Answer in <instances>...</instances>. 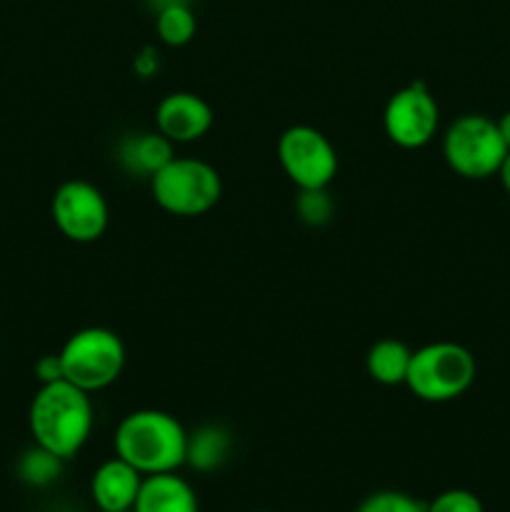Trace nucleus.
Here are the masks:
<instances>
[{"label":"nucleus","instance_id":"f257e3e1","mask_svg":"<svg viewBox=\"0 0 510 512\" xmlns=\"http://www.w3.org/2000/svg\"><path fill=\"white\" fill-rule=\"evenodd\" d=\"M93 420L90 393L75 388L68 380L40 385L28 410L33 443L60 460H73L85 448L93 433Z\"/></svg>","mask_w":510,"mask_h":512},{"label":"nucleus","instance_id":"f03ea898","mask_svg":"<svg viewBox=\"0 0 510 512\" xmlns=\"http://www.w3.org/2000/svg\"><path fill=\"white\" fill-rule=\"evenodd\" d=\"M115 455L133 465L140 475L175 473L185 465L188 433L165 410H135L115 430Z\"/></svg>","mask_w":510,"mask_h":512},{"label":"nucleus","instance_id":"7ed1b4c3","mask_svg":"<svg viewBox=\"0 0 510 512\" xmlns=\"http://www.w3.org/2000/svg\"><path fill=\"white\" fill-rule=\"evenodd\" d=\"M478 375L475 355L465 345L440 340L413 350L405 385L425 403H450L470 390Z\"/></svg>","mask_w":510,"mask_h":512},{"label":"nucleus","instance_id":"20e7f679","mask_svg":"<svg viewBox=\"0 0 510 512\" xmlns=\"http://www.w3.org/2000/svg\"><path fill=\"white\" fill-rule=\"evenodd\" d=\"M153 200L160 210L178 218H198L210 213L223 195L218 170L198 158L175 155L163 170L150 178Z\"/></svg>","mask_w":510,"mask_h":512},{"label":"nucleus","instance_id":"39448f33","mask_svg":"<svg viewBox=\"0 0 510 512\" xmlns=\"http://www.w3.org/2000/svg\"><path fill=\"white\" fill-rule=\"evenodd\" d=\"M58 355L63 380L90 395L113 385L125 368L123 340L108 328L75 330Z\"/></svg>","mask_w":510,"mask_h":512},{"label":"nucleus","instance_id":"423d86ee","mask_svg":"<svg viewBox=\"0 0 510 512\" xmlns=\"http://www.w3.org/2000/svg\"><path fill=\"white\" fill-rule=\"evenodd\" d=\"M505 155H508V145L500 135L498 123L488 115H460L443 135V158L460 178H493L498 175Z\"/></svg>","mask_w":510,"mask_h":512},{"label":"nucleus","instance_id":"0eeeda50","mask_svg":"<svg viewBox=\"0 0 510 512\" xmlns=\"http://www.w3.org/2000/svg\"><path fill=\"white\" fill-rule=\"evenodd\" d=\"M278 163L298 190L328 188L338 175V153L313 125H290L278 138Z\"/></svg>","mask_w":510,"mask_h":512},{"label":"nucleus","instance_id":"6e6552de","mask_svg":"<svg viewBox=\"0 0 510 512\" xmlns=\"http://www.w3.org/2000/svg\"><path fill=\"white\" fill-rule=\"evenodd\" d=\"M440 108L423 80L405 85L390 95L383 110V128L390 143L403 150H418L435 138Z\"/></svg>","mask_w":510,"mask_h":512},{"label":"nucleus","instance_id":"1a4fd4ad","mask_svg":"<svg viewBox=\"0 0 510 512\" xmlns=\"http://www.w3.org/2000/svg\"><path fill=\"white\" fill-rule=\"evenodd\" d=\"M55 228L73 243H95L108 228V200L88 180H65L50 203Z\"/></svg>","mask_w":510,"mask_h":512},{"label":"nucleus","instance_id":"9d476101","mask_svg":"<svg viewBox=\"0 0 510 512\" xmlns=\"http://www.w3.org/2000/svg\"><path fill=\"white\" fill-rule=\"evenodd\" d=\"M213 128V108L200 95L178 90L168 93L155 108V130L170 143H195Z\"/></svg>","mask_w":510,"mask_h":512},{"label":"nucleus","instance_id":"9b49d317","mask_svg":"<svg viewBox=\"0 0 510 512\" xmlns=\"http://www.w3.org/2000/svg\"><path fill=\"white\" fill-rule=\"evenodd\" d=\"M143 478L145 475H140L133 465L115 455L100 463V468L93 473V480H90L93 503L100 512H133Z\"/></svg>","mask_w":510,"mask_h":512},{"label":"nucleus","instance_id":"f8f14e48","mask_svg":"<svg viewBox=\"0 0 510 512\" xmlns=\"http://www.w3.org/2000/svg\"><path fill=\"white\" fill-rule=\"evenodd\" d=\"M133 512H200L198 495L175 473L145 475Z\"/></svg>","mask_w":510,"mask_h":512},{"label":"nucleus","instance_id":"ddd939ff","mask_svg":"<svg viewBox=\"0 0 510 512\" xmlns=\"http://www.w3.org/2000/svg\"><path fill=\"white\" fill-rule=\"evenodd\" d=\"M120 165L128 173L153 178L175 158V143H170L163 133H135L120 143L118 148Z\"/></svg>","mask_w":510,"mask_h":512},{"label":"nucleus","instance_id":"4468645a","mask_svg":"<svg viewBox=\"0 0 510 512\" xmlns=\"http://www.w3.org/2000/svg\"><path fill=\"white\" fill-rule=\"evenodd\" d=\"M410 358H413V350L403 343V340L385 338L378 340L373 348L365 355V370H368L370 378L380 385H405L410 370Z\"/></svg>","mask_w":510,"mask_h":512},{"label":"nucleus","instance_id":"2eb2a0df","mask_svg":"<svg viewBox=\"0 0 510 512\" xmlns=\"http://www.w3.org/2000/svg\"><path fill=\"white\" fill-rule=\"evenodd\" d=\"M230 435L220 425H203L188 435V453L185 463L195 468L198 473H213L228 460L230 453Z\"/></svg>","mask_w":510,"mask_h":512},{"label":"nucleus","instance_id":"dca6fc26","mask_svg":"<svg viewBox=\"0 0 510 512\" xmlns=\"http://www.w3.org/2000/svg\"><path fill=\"white\" fill-rule=\"evenodd\" d=\"M198 20L188 3H173L155 10V33L170 48H183L195 38Z\"/></svg>","mask_w":510,"mask_h":512},{"label":"nucleus","instance_id":"f3484780","mask_svg":"<svg viewBox=\"0 0 510 512\" xmlns=\"http://www.w3.org/2000/svg\"><path fill=\"white\" fill-rule=\"evenodd\" d=\"M63 463L58 455L48 453L45 448L35 445L28 453H23V458L18 460V475L25 485L30 488H48L63 473Z\"/></svg>","mask_w":510,"mask_h":512},{"label":"nucleus","instance_id":"a211bd4d","mask_svg":"<svg viewBox=\"0 0 510 512\" xmlns=\"http://www.w3.org/2000/svg\"><path fill=\"white\" fill-rule=\"evenodd\" d=\"M295 213L305 225H313V228L328 223L333 218V198L328 195V188L300 190L295 200Z\"/></svg>","mask_w":510,"mask_h":512},{"label":"nucleus","instance_id":"6ab92c4d","mask_svg":"<svg viewBox=\"0 0 510 512\" xmlns=\"http://www.w3.org/2000/svg\"><path fill=\"white\" fill-rule=\"evenodd\" d=\"M355 512H425V503L400 490H375Z\"/></svg>","mask_w":510,"mask_h":512},{"label":"nucleus","instance_id":"aec40b11","mask_svg":"<svg viewBox=\"0 0 510 512\" xmlns=\"http://www.w3.org/2000/svg\"><path fill=\"white\" fill-rule=\"evenodd\" d=\"M425 512H485L483 500L465 488H450L425 503Z\"/></svg>","mask_w":510,"mask_h":512},{"label":"nucleus","instance_id":"412c9836","mask_svg":"<svg viewBox=\"0 0 510 512\" xmlns=\"http://www.w3.org/2000/svg\"><path fill=\"white\" fill-rule=\"evenodd\" d=\"M35 378L40 380V385L55 383V380H63V365H60V355H43V358L35 363Z\"/></svg>","mask_w":510,"mask_h":512},{"label":"nucleus","instance_id":"4be33fe9","mask_svg":"<svg viewBox=\"0 0 510 512\" xmlns=\"http://www.w3.org/2000/svg\"><path fill=\"white\" fill-rule=\"evenodd\" d=\"M135 73L140 75V78H150V75L158 70V53H155V48H143L138 55H135Z\"/></svg>","mask_w":510,"mask_h":512},{"label":"nucleus","instance_id":"5701e85b","mask_svg":"<svg viewBox=\"0 0 510 512\" xmlns=\"http://www.w3.org/2000/svg\"><path fill=\"white\" fill-rule=\"evenodd\" d=\"M495 123H498L500 135H503L505 145H508V150H510V110H505V113L500 115V118L495 120Z\"/></svg>","mask_w":510,"mask_h":512},{"label":"nucleus","instance_id":"b1692460","mask_svg":"<svg viewBox=\"0 0 510 512\" xmlns=\"http://www.w3.org/2000/svg\"><path fill=\"white\" fill-rule=\"evenodd\" d=\"M498 175H500V183H503L505 193H508V195H510V150H508V155H505L503 165H500Z\"/></svg>","mask_w":510,"mask_h":512}]
</instances>
